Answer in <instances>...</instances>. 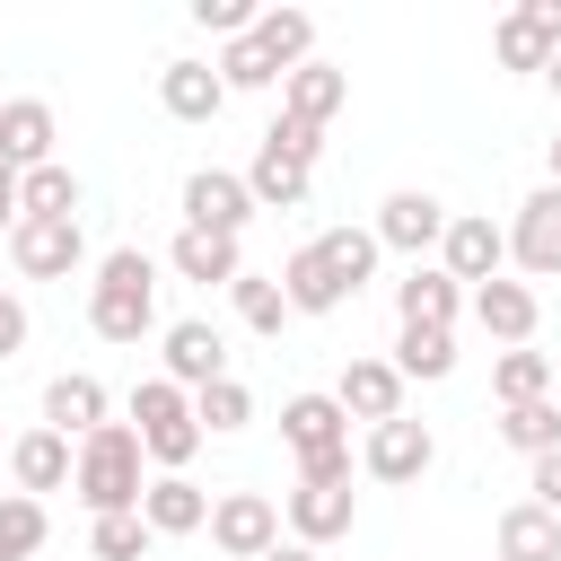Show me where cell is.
<instances>
[{
	"label": "cell",
	"instance_id": "obj_1",
	"mask_svg": "<svg viewBox=\"0 0 561 561\" xmlns=\"http://www.w3.org/2000/svg\"><path fill=\"white\" fill-rule=\"evenodd\" d=\"M140 465H149V456H140L131 421H105V430H88V438H79L70 491L88 500V517H123V508H140V491H149V473H140Z\"/></svg>",
	"mask_w": 561,
	"mask_h": 561
},
{
	"label": "cell",
	"instance_id": "obj_2",
	"mask_svg": "<svg viewBox=\"0 0 561 561\" xmlns=\"http://www.w3.org/2000/svg\"><path fill=\"white\" fill-rule=\"evenodd\" d=\"M88 324H96V342H140V333L158 324V263H149L140 245H114V254L96 263Z\"/></svg>",
	"mask_w": 561,
	"mask_h": 561
},
{
	"label": "cell",
	"instance_id": "obj_3",
	"mask_svg": "<svg viewBox=\"0 0 561 561\" xmlns=\"http://www.w3.org/2000/svg\"><path fill=\"white\" fill-rule=\"evenodd\" d=\"M280 438L298 456V482H351V412L333 394H289L280 403Z\"/></svg>",
	"mask_w": 561,
	"mask_h": 561
},
{
	"label": "cell",
	"instance_id": "obj_4",
	"mask_svg": "<svg viewBox=\"0 0 561 561\" xmlns=\"http://www.w3.org/2000/svg\"><path fill=\"white\" fill-rule=\"evenodd\" d=\"M131 438H140V456H149V465L184 473V465L202 456L193 394H184V386H167V377H140V386H131Z\"/></svg>",
	"mask_w": 561,
	"mask_h": 561
},
{
	"label": "cell",
	"instance_id": "obj_5",
	"mask_svg": "<svg viewBox=\"0 0 561 561\" xmlns=\"http://www.w3.org/2000/svg\"><path fill=\"white\" fill-rule=\"evenodd\" d=\"M447 219H456V210H447L438 193L403 184V193H386V202H377V228H368V237H377V254H412V263H421V254L447 237Z\"/></svg>",
	"mask_w": 561,
	"mask_h": 561
},
{
	"label": "cell",
	"instance_id": "obj_6",
	"mask_svg": "<svg viewBox=\"0 0 561 561\" xmlns=\"http://www.w3.org/2000/svg\"><path fill=\"white\" fill-rule=\"evenodd\" d=\"M500 263H508V228H491L482 210H456L438 237V272L456 289H482V280H500Z\"/></svg>",
	"mask_w": 561,
	"mask_h": 561
},
{
	"label": "cell",
	"instance_id": "obj_7",
	"mask_svg": "<svg viewBox=\"0 0 561 561\" xmlns=\"http://www.w3.org/2000/svg\"><path fill=\"white\" fill-rule=\"evenodd\" d=\"M508 263L535 280H561V184H535L508 219Z\"/></svg>",
	"mask_w": 561,
	"mask_h": 561
},
{
	"label": "cell",
	"instance_id": "obj_8",
	"mask_svg": "<svg viewBox=\"0 0 561 561\" xmlns=\"http://www.w3.org/2000/svg\"><path fill=\"white\" fill-rule=\"evenodd\" d=\"M9 263L26 280H70L88 263V237H79V219H18L9 228Z\"/></svg>",
	"mask_w": 561,
	"mask_h": 561
},
{
	"label": "cell",
	"instance_id": "obj_9",
	"mask_svg": "<svg viewBox=\"0 0 561 561\" xmlns=\"http://www.w3.org/2000/svg\"><path fill=\"white\" fill-rule=\"evenodd\" d=\"M210 543H219L228 561H263V552L280 543V508H272L263 491H219V500H210Z\"/></svg>",
	"mask_w": 561,
	"mask_h": 561
},
{
	"label": "cell",
	"instance_id": "obj_10",
	"mask_svg": "<svg viewBox=\"0 0 561 561\" xmlns=\"http://www.w3.org/2000/svg\"><path fill=\"white\" fill-rule=\"evenodd\" d=\"M280 517H289V543L324 552V543H342V535H351L359 500H351V482H298V491L280 500Z\"/></svg>",
	"mask_w": 561,
	"mask_h": 561
},
{
	"label": "cell",
	"instance_id": "obj_11",
	"mask_svg": "<svg viewBox=\"0 0 561 561\" xmlns=\"http://www.w3.org/2000/svg\"><path fill=\"white\" fill-rule=\"evenodd\" d=\"M491 53H500V70H552V53H561V0H517L500 18Z\"/></svg>",
	"mask_w": 561,
	"mask_h": 561
},
{
	"label": "cell",
	"instance_id": "obj_12",
	"mask_svg": "<svg viewBox=\"0 0 561 561\" xmlns=\"http://www.w3.org/2000/svg\"><path fill=\"white\" fill-rule=\"evenodd\" d=\"M245 219H254V193H245V175H228V167H193V175H184V228L237 237Z\"/></svg>",
	"mask_w": 561,
	"mask_h": 561
},
{
	"label": "cell",
	"instance_id": "obj_13",
	"mask_svg": "<svg viewBox=\"0 0 561 561\" xmlns=\"http://www.w3.org/2000/svg\"><path fill=\"white\" fill-rule=\"evenodd\" d=\"M158 359H167V386H184V394H202V386H219V377H228V342H219V324H202V316L167 324Z\"/></svg>",
	"mask_w": 561,
	"mask_h": 561
},
{
	"label": "cell",
	"instance_id": "obj_14",
	"mask_svg": "<svg viewBox=\"0 0 561 561\" xmlns=\"http://www.w3.org/2000/svg\"><path fill=\"white\" fill-rule=\"evenodd\" d=\"M359 465H368L377 482H421V473L438 465V438H430L421 421H403V412H394V421H377V430H368Z\"/></svg>",
	"mask_w": 561,
	"mask_h": 561
},
{
	"label": "cell",
	"instance_id": "obj_15",
	"mask_svg": "<svg viewBox=\"0 0 561 561\" xmlns=\"http://www.w3.org/2000/svg\"><path fill=\"white\" fill-rule=\"evenodd\" d=\"M465 307H473V324L500 351H526L535 342V289L526 280H482V289H465Z\"/></svg>",
	"mask_w": 561,
	"mask_h": 561
},
{
	"label": "cell",
	"instance_id": "obj_16",
	"mask_svg": "<svg viewBox=\"0 0 561 561\" xmlns=\"http://www.w3.org/2000/svg\"><path fill=\"white\" fill-rule=\"evenodd\" d=\"M0 167H9V175L53 167V105H44V96H9V105H0Z\"/></svg>",
	"mask_w": 561,
	"mask_h": 561
},
{
	"label": "cell",
	"instance_id": "obj_17",
	"mask_svg": "<svg viewBox=\"0 0 561 561\" xmlns=\"http://www.w3.org/2000/svg\"><path fill=\"white\" fill-rule=\"evenodd\" d=\"M342 105H351V70H333V61H298V70L280 79V114H289V123H316V131H324Z\"/></svg>",
	"mask_w": 561,
	"mask_h": 561
},
{
	"label": "cell",
	"instance_id": "obj_18",
	"mask_svg": "<svg viewBox=\"0 0 561 561\" xmlns=\"http://www.w3.org/2000/svg\"><path fill=\"white\" fill-rule=\"evenodd\" d=\"M456 307H465V289H456L438 263H412V272L394 280V316H403L412 333H447V324H456Z\"/></svg>",
	"mask_w": 561,
	"mask_h": 561
},
{
	"label": "cell",
	"instance_id": "obj_19",
	"mask_svg": "<svg viewBox=\"0 0 561 561\" xmlns=\"http://www.w3.org/2000/svg\"><path fill=\"white\" fill-rule=\"evenodd\" d=\"M70 465H79V447H70L61 430H44V421H35V430H26L18 447H9V482H18L26 500H44V491H61V482H70Z\"/></svg>",
	"mask_w": 561,
	"mask_h": 561
},
{
	"label": "cell",
	"instance_id": "obj_20",
	"mask_svg": "<svg viewBox=\"0 0 561 561\" xmlns=\"http://www.w3.org/2000/svg\"><path fill=\"white\" fill-rule=\"evenodd\" d=\"M333 403H342L351 421H368V430L394 421V412H403V377H394V359H351L342 386H333Z\"/></svg>",
	"mask_w": 561,
	"mask_h": 561
},
{
	"label": "cell",
	"instance_id": "obj_21",
	"mask_svg": "<svg viewBox=\"0 0 561 561\" xmlns=\"http://www.w3.org/2000/svg\"><path fill=\"white\" fill-rule=\"evenodd\" d=\"M140 526H149V535H193V526H210V491H202L193 473H158V482L140 491Z\"/></svg>",
	"mask_w": 561,
	"mask_h": 561
},
{
	"label": "cell",
	"instance_id": "obj_22",
	"mask_svg": "<svg viewBox=\"0 0 561 561\" xmlns=\"http://www.w3.org/2000/svg\"><path fill=\"white\" fill-rule=\"evenodd\" d=\"M158 105H167L175 123H219L228 88H219L210 61H167V70H158Z\"/></svg>",
	"mask_w": 561,
	"mask_h": 561
},
{
	"label": "cell",
	"instance_id": "obj_23",
	"mask_svg": "<svg viewBox=\"0 0 561 561\" xmlns=\"http://www.w3.org/2000/svg\"><path fill=\"white\" fill-rule=\"evenodd\" d=\"M44 430H61V438L105 430V386H96L88 368H61V377L44 386Z\"/></svg>",
	"mask_w": 561,
	"mask_h": 561
},
{
	"label": "cell",
	"instance_id": "obj_24",
	"mask_svg": "<svg viewBox=\"0 0 561 561\" xmlns=\"http://www.w3.org/2000/svg\"><path fill=\"white\" fill-rule=\"evenodd\" d=\"M167 263H175L184 280H202V289H228V280L245 272V254H237V237H210V228H184V237L167 245Z\"/></svg>",
	"mask_w": 561,
	"mask_h": 561
},
{
	"label": "cell",
	"instance_id": "obj_25",
	"mask_svg": "<svg viewBox=\"0 0 561 561\" xmlns=\"http://www.w3.org/2000/svg\"><path fill=\"white\" fill-rule=\"evenodd\" d=\"M272 280H280V298H289V316H333V307L351 298V289H342V280L324 272V254H316V245H298V254H289V263L272 272Z\"/></svg>",
	"mask_w": 561,
	"mask_h": 561
},
{
	"label": "cell",
	"instance_id": "obj_26",
	"mask_svg": "<svg viewBox=\"0 0 561 561\" xmlns=\"http://www.w3.org/2000/svg\"><path fill=\"white\" fill-rule=\"evenodd\" d=\"M491 561H561V517H552V508H535V500H517V508L500 517Z\"/></svg>",
	"mask_w": 561,
	"mask_h": 561
},
{
	"label": "cell",
	"instance_id": "obj_27",
	"mask_svg": "<svg viewBox=\"0 0 561 561\" xmlns=\"http://www.w3.org/2000/svg\"><path fill=\"white\" fill-rule=\"evenodd\" d=\"M254 44H263L272 70L289 79L298 61H316V18H307V9H254Z\"/></svg>",
	"mask_w": 561,
	"mask_h": 561
},
{
	"label": "cell",
	"instance_id": "obj_28",
	"mask_svg": "<svg viewBox=\"0 0 561 561\" xmlns=\"http://www.w3.org/2000/svg\"><path fill=\"white\" fill-rule=\"evenodd\" d=\"M245 193H254V210H307V167H289L280 149H254Z\"/></svg>",
	"mask_w": 561,
	"mask_h": 561
},
{
	"label": "cell",
	"instance_id": "obj_29",
	"mask_svg": "<svg viewBox=\"0 0 561 561\" xmlns=\"http://www.w3.org/2000/svg\"><path fill=\"white\" fill-rule=\"evenodd\" d=\"M18 219H79V175L53 158L35 175H18Z\"/></svg>",
	"mask_w": 561,
	"mask_h": 561
},
{
	"label": "cell",
	"instance_id": "obj_30",
	"mask_svg": "<svg viewBox=\"0 0 561 561\" xmlns=\"http://www.w3.org/2000/svg\"><path fill=\"white\" fill-rule=\"evenodd\" d=\"M491 394H500V412L508 403H543L552 394V359L543 351H500L491 359Z\"/></svg>",
	"mask_w": 561,
	"mask_h": 561
},
{
	"label": "cell",
	"instance_id": "obj_31",
	"mask_svg": "<svg viewBox=\"0 0 561 561\" xmlns=\"http://www.w3.org/2000/svg\"><path fill=\"white\" fill-rule=\"evenodd\" d=\"M500 438H508L526 465L552 456V447H561V412H552V394H543V403H508V412H500Z\"/></svg>",
	"mask_w": 561,
	"mask_h": 561
},
{
	"label": "cell",
	"instance_id": "obj_32",
	"mask_svg": "<svg viewBox=\"0 0 561 561\" xmlns=\"http://www.w3.org/2000/svg\"><path fill=\"white\" fill-rule=\"evenodd\" d=\"M316 254H324V272H333L342 289H359V280L377 272V237H368V228H324Z\"/></svg>",
	"mask_w": 561,
	"mask_h": 561
},
{
	"label": "cell",
	"instance_id": "obj_33",
	"mask_svg": "<svg viewBox=\"0 0 561 561\" xmlns=\"http://www.w3.org/2000/svg\"><path fill=\"white\" fill-rule=\"evenodd\" d=\"M447 368H456V333H412V324H403V342H394V377H403V386H412V377L438 386Z\"/></svg>",
	"mask_w": 561,
	"mask_h": 561
},
{
	"label": "cell",
	"instance_id": "obj_34",
	"mask_svg": "<svg viewBox=\"0 0 561 561\" xmlns=\"http://www.w3.org/2000/svg\"><path fill=\"white\" fill-rule=\"evenodd\" d=\"M210 70H219V88H228V96H237V88H280V70H272V53L254 44V26H245V35L210 61Z\"/></svg>",
	"mask_w": 561,
	"mask_h": 561
},
{
	"label": "cell",
	"instance_id": "obj_35",
	"mask_svg": "<svg viewBox=\"0 0 561 561\" xmlns=\"http://www.w3.org/2000/svg\"><path fill=\"white\" fill-rule=\"evenodd\" d=\"M228 298H237V316H245L254 333H280V324H289V298H280V280H263V272H237Z\"/></svg>",
	"mask_w": 561,
	"mask_h": 561
},
{
	"label": "cell",
	"instance_id": "obj_36",
	"mask_svg": "<svg viewBox=\"0 0 561 561\" xmlns=\"http://www.w3.org/2000/svg\"><path fill=\"white\" fill-rule=\"evenodd\" d=\"M0 552H9V561L44 552V500H26V491H0Z\"/></svg>",
	"mask_w": 561,
	"mask_h": 561
},
{
	"label": "cell",
	"instance_id": "obj_37",
	"mask_svg": "<svg viewBox=\"0 0 561 561\" xmlns=\"http://www.w3.org/2000/svg\"><path fill=\"white\" fill-rule=\"evenodd\" d=\"M193 421H202V438H210V430H245V421H254V394H245L237 377H219V386L193 394Z\"/></svg>",
	"mask_w": 561,
	"mask_h": 561
},
{
	"label": "cell",
	"instance_id": "obj_38",
	"mask_svg": "<svg viewBox=\"0 0 561 561\" xmlns=\"http://www.w3.org/2000/svg\"><path fill=\"white\" fill-rule=\"evenodd\" d=\"M149 543H158V535L140 526V508H123V517H96V526H88V552H96V561H140Z\"/></svg>",
	"mask_w": 561,
	"mask_h": 561
},
{
	"label": "cell",
	"instance_id": "obj_39",
	"mask_svg": "<svg viewBox=\"0 0 561 561\" xmlns=\"http://www.w3.org/2000/svg\"><path fill=\"white\" fill-rule=\"evenodd\" d=\"M263 149H280L289 167H307V175H316V149H324V131H316V123H289V114H280V123L263 131Z\"/></svg>",
	"mask_w": 561,
	"mask_h": 561
},
{
	"label": "cell",
	"instance_id": "obj_40",
	"mask_svg": "<svg viewBox=\"0 0 561 561\" xmlns=\"http://www.w3.org/2000/svg\"><path fill=\"white\" fill-rule=\"evenodd\" d=\"M193 26H210V35H228V44H237V35L254 26V9H245V0H193Z\"/></svg>",
	"mask_w": 561,
	"mask_h": 561
},
{
	"label": "cell",
	"instance_id": "obj_41",
	"mask_svg": "<svg viewBox=\"0 0 561 561\" xmlns=\"http://www.w3.org/2000/svg\"><path fill=\"white\" fill-rule=\"evenodd\" d=\"M526 491H535V508H552V517H561V447H552V456H535V482H526Z\"/></svg>",
	"mask_w": 561,
	"mask_h": 561
},
{
	"label": "cell",
	"instance_id": "obj_42",
	"mask_svg": "<svg viewBox=\"0 0 561 561\" xmlns=\"http://www.w3.org/2000/svg\"><path fill=\"white\" fill-rule=\"evenodd\" d=\"M18 351H26V298L0 289V359H18Z\"/></svg>",
	"mask_w": 561,
	"mask_h": 561
},
{
	"label": "cell",
	"instance_id": "obj_43",
	"mask_svg": "<svg viewBox=\"0 0 561 561\" xmlns=\"http://www.w3.org/2000/svg\"><path fill=\"white\" fill-rule=\"evenodd\" d=\"M9 228H18V175L0 167V237H9Z\"/></svg>",
	"mask_w": 561,
	"mask_h": 561
},
{
	"label": "cell",
	"instance_id": "obj_44",
	"mask_svg": "<svg viewBox=\"0 0 561 561\" xmlns=\"http://www.w3.org/2000/svg\"><path fill=\"white\" fill-rule=\"evenodd\" d=\"M263 561H316V552H307V543H272Z\"/></svg>",
	"mask_w": 561,
	"mask_h": 561
},
{
	"label": "cell",
	"instance_id": "obj_45",
	"mask_svg": "<svg viewBox=\"0 0 561 561\" xmlns=\"http://www.w3.org/2000/svg\"><path fill=\"white\" fill-rule=\"evenodd\" d=\"M552 412H561V368H552Z\"/></svg>",
	"mask_w": 561,
	"mask_h": 561
},
{
	"label": "cell",
	"instance_id": "obj_46",
	"mask_svg": "<svg viewBox=\"0 0 561 561\" xmlns=\"http://www.w3.org/2000/svg\"><path fill=\"white\" fill-rule=\"evenodd\" d=\"M552 184H561V140H552Z\"/></svg>",
	"mask_w": 561,
	"mask_h": 561
},
{
	"label": "cell",
	"instance_id": "obj_47",
	"mask_svg": "<svg viewBox=\"0 0 561 561\" xmlns=\"http://www.w3.org/2000/svg\"><path fill=\"white\" fill-rule=\"evenodd\" d=\"M543 79H552V88H561V53H552V70H543Z\"/></svg>",
	"mask_w": 561,
	"mask_h": 561
}]
</instances>
